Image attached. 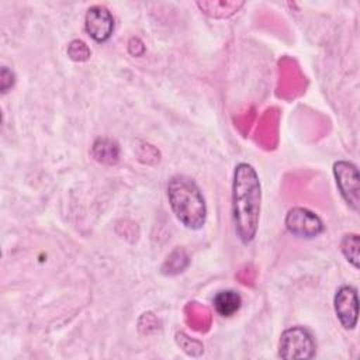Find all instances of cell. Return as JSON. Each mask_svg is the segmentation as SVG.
Masks as SVG:
<instances>
[{"label": "cell", "instance_id": "1", "mask_svg": "<svg viewBox=\"0 0 360 360\" xmlns=\"http://www.w3.org/2000/svg\"><path fill=\"white\" fill-rule=\"evenodd\" d=\"M262 211V183L256 169L239 162L232 176V221L238 239L249 245L257 233Z\"/></svg>", "mask_w": 360, "mask_h": 360}, {"label": "cell", "instance_id": "2", "mask_svg": "<svg viewBox=\"0 0 360 360\" xmlns=\"http://www.w3.org/2000/svg\"><path fill=\"white\" fill-rule=\"evenodd\" d=\"M166 197L172 212L184 228L198 231L205 225V198L191 177L184 174L170 177L166 186Z\"/></svg>", "mask_w": 360, "mask_h": 360}, {"label": "cell", "instance_id": "3", "mask_svg": "<svg viewBox=\"0 0 360 360\" xmlns=\"http://www.w3.org/2000/svg\"><path fill=\"white\" fill-rule=\"evenodd\" d=\"M316 353L314 335L304 326L287 328L278 342V356L285 360H308Z\"/></svg>", "mask_w": 360, "mask_h": 360}, {"label": "cell", "instance_id": "4", "mask_svg": "<svg viewBox=\"0 0 360 360\" xmlns=\"http://www.w3.org/2000/svg\"><path fill=\"white\" fill-rule=\"evenodd\" d=\"M336 187L353 212L360 210V173L353 162L339 159L332 166Z\"/></svg>", "mask_w": 360, "mask_h": 360}, {"label": "cell", "instance_id": "5", "mask_svg": "<svg viewBox=\"0 0 360 360\" xmlns=\"http://www.w3.org/2000/svg\"><path fill=\"white\" fill-rule=\"evenodd\" d=\"M284 225L290 235L301 239H314L325 231L321 217L305 207L290 208L285 214Z\"/></svg>", "mask_w": 360, "mask_h": 360}, {"label": "cell", "instance_id": "6", "mask_svg": "<svg viewBox=\"0 0 360 360\" xmlns=\"http://www.w3.org/2000/svg\"><path fill=\"white\" fill-rule=\"evenodd\" d=\"M333 309L339 323L346 330L357 326L359 321V295L357 288L349 284L340 285L333 297Z\"/></svg>", "mask_w": 360, "mask_h": 360}, {"label": "cell", "instance_id": "7", "mask_svg": "<svg viewBox=\"0 0 360 360\" xmlns=\"http://www.w3.org/2000/svg\"><path fill=\"white\" fill-rule=\"evenodd\" d=\"M84 30L96 42H105L114 32V17L111 11L100 4L87 8L84 15Z\"/></svg>", "mask_w": 360, "mask_h": 360}, {"label": "cell", "instance_id": "8", "mask_svg": "<svg viewBox=\"0 0 360 360\" xmlns=\"http://www.w3.org/2000/svg\"><path fill=\"white\" fill-rule=\"evenodd\" d=\"M215 312L222 318L233 316L242 307V297L236 290H219L212 297Z\"/></svg>", "mask_w": 360, "mask_h": 360}, {"label": "cell", "instance_id": "9", "mask_svg": "<svg viewBox=\"0 0 360 360\" xmlns=\"http://www.w3.org/2000/svg\"><path fill=\"white\" fill-rule=\"evenodd\" d=\"M91 155L100 163L112 165V163H115L118 160L120 148H118V143L115 141H112V139L98 138L93 143Z\"/></svg>", "mask_w": 360, "mask_h": 360}, {"label": "cell", "instance_id": "10", "mask_svg": "<svg viewBox=\"0 0 360 360\" xmlns=\"http://www.w3.org/2000/svg\"><path fill=\"white\" fill-rule=\"evenodd\" d=\"M340 252L345 256L346 262L356 270L360 266V236L359 233L349 232L345 233L340 239Z\"/></svg>", "mask_w": 360, "mask_h": 360}, {"label": "cell", "instance_id": "11", "mask_svg": "<svg viewBox=\"0 0 360 360\" xmlns=\"http://www.w3.org/2000/svg\"><path fill=\"white\" fill-rule=\"evenodd\" d=\"M69 55L73 60H86L90 56V51L83 41H72L69 45Z\"/></svg>", "mask_w": 360, "mask_h": 360}, {"label": "cell", "instance_id": "12", "mask_svg": "<svg viewBox=\"0 0 360 360\" xmlns=\"http://www.w3.org/2000/svg\"><path fill=\"white\" fill-rule=\"evenodd\" d=\"M15 83V76L13 73V70H10L7 66H3L1 68V72H0V90H1V94H6Z\"/></svg>", "mask_w": 360, "mask_h": 360}]
</instances>
